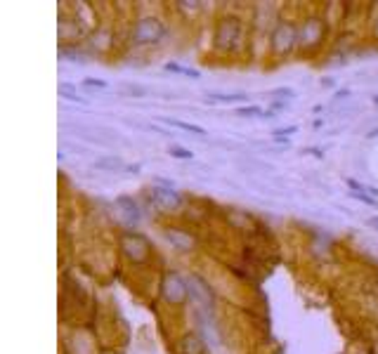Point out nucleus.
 Here are the masks:
<instances>
[{
    "label": "nucleus",
    "instance_id": "f257e3e1",
    "mask_svg": "<svg viewBox=\"0 0 378 354\" xmlns=\"http://www.w3.org/2000/svg\"><path fill=\"white\" fill-rule=\"evenodd\" d=\"M244 38V21L239 17H222L215 28L213 47L218 52H236Z\"/></svg>",
    "mask_w": 378,
    "mask_h": 354
},
{
    "label": "nucleus",
    "instance_id": "423d86ee",
    "mask_svg": "<svg viewBox=\"0 0 378 354\" xmlns=\"http://www.w3.org/2000/svg\"><path fill=\"white\" fill-rule=\"evenodd\" d=\"M121 251L125 258L132 262H147L151 255V246H149V241L144 236H139V234H125L121 239Z\"/></svg>",
    "mask_w": 378,
    "mask_h": 354
},
{
    "label": "nucleus",
    "instance_id": "0eeeda50",
    "mask_svg": "<svg viewBox=\"0 0 378 354\" xmlns=\"http://www.w3.org/2000/svg\"><path fill=\"white\" fill-rule=\"evenodd\" d=\"M154 203L161 210H178L182 205V196L173 187H156L154 189Z\"/></svg>",
    "mask_w": 378,
    "mask_h": 354
},
{
    "label": "nucleus",
    "instance_id": "7ed1b4c3",
    "mask_svg": "<svg viewBox=\"0 0 378 354\" xmlns=\"http://www.w3.org/2000/svg\"><path fill=\"white\" fill-rule=\"evenodd\" d=\"M164 35H166V26L154 17L139 19L135 28H132V42L135 45H156Z\"/></svg>",
    "mask_w": 378,
    "mask_h": 354
},
{
    "label": "nucleus",
    "instance_id": "6e6552de",
    "mask_svg": "<svg viewBox=\"0 0 378 354\" xmlns=\"http://www.w3.org/2000/svg\"><path fill=\"white\" fill-rule=\"evenodd\" d=\"M116 205L123 210V215H125V219H128V222H139L142 212H139V205L132 201V198H128V196L116 198Z\"/></svg>",
    "mask_w": 378,
    "mask_h": 354
},
{
    "label": "nucleus",
    "instance_id": "dca6fc26",
    "mask_svg": "<svg viewBox=\"0 0 378 354\" xmlns=\"http://www.w3.org/2000/svg\"><path fill=\"white\" fill-rule=\"evenodd\" d=\"M275 95H284V97H293V95H296V92H293V90H277V92H275Z\"/></svg>",
    "mask_w": 378,
    "mask_h": 354
},
{
    "label": "nucleus",
    "instance_id": "4468645a",
    "mask_svg": "<svg viewBox=\"0 0 378 354\" xmlns=\"http://www.w3.org/2000/svg\"><path fill=\"white\" fill-rule=\"evenodd\" d=\"M357 198H360V201H364L367 205H376V201L367 194V191H357Z\"/></svg>",
    "mask_w": 378,
    "mask_h": 354
},
{
    "label": "nucleus",
    "instance_id": "9b49d317",
    "mask_svg": "<svg viewBox=\"0 0 378 354\" xmlns=\"http://www.w3.org/2000/svg\"><path fill=\"white\" fill-rule=\"evenodd\" d=\"M211 99H218V102H244L246 95L239 92V95H211Z\"/></svg>",
    "mask_w": 378,
    "mask_h": 354
},
{
    "label": "nucleus",
    "instance_id": "9d476101",
    "mask_svg": "<svg viewBox=\"0 0 378 354\" xmlns=\"http://www.w3.org/2000/svg\"><path fill=\"white\" fill-rule=\"evenodd\" d=\"M236 113H239V116H272V113L270 111H263V109H258V106H241V109L239 111H236Z\"/></svg>",
    "mask_w": 378,
    "mask_h": 354
},
{
    "label": "nucleus",
    "instance_id": "2eb2a0df",
    "mask_svg": "<svg viewBox=\"0 0 378 354\" xmlns=\"http://www.w3.org/2000/svg\"><path fill=\"white\" fill-rule=\"evenodd\" d=\"M173 156H180V159H192V154L189 152H182V149H171Z\"/></svg>",
    "mask_w": 378,
    "mask_h": 354
},
{
    "label": "nucleus",
    "instance_id": "39448f33",
    "mask_svg": "<svg viewBox=\"0 0 378 354\" xmlns=\"http://www.w3.org/2000/svg\"><path fill=\"white\" fill-rule=\"evenodd\" d=\"M324 38V21L319 17H307L298 28V45L303 50H314Z\"/></svg>",
    "mask_w": 378,
    "mask_h": 354
},
{
    "label": "nucleus",
    "instance_id": "ddd939ff",
    "mask_svg": "<svg viewBox=\"0 0 378 354\" xmlns=\"http://www.w3.org/2000/svg\"><path fill=\"white\" fill-rule=\"evenodd\" d=\"M86 85H90V88H107V83L100 81V78H86Z\"/></svg>",
    "mask_w": 378,
    "mask_h": 354
},
{
    "label": "nucleus",
    "instance_id": "aec40b11",
    "mask_svg": "<svg viewBox=\"0 0 378 354\" xmlns=\"http://www.w3.org/2000/svg\"><path fill=\"white\" fill-rule=\"evenodd\" d=\"M374 104H378V95H376V97H374Z\"/></svg>",
    "mask_w": 378,
    "mask_h": 354
},
{
    "label": "nucleus",
    "instance_id": "f8f14e48",
    "mask_svg": "<svg viewBox=\"0 0 378 354\" xmlns=\"http://www.w3.org/2000/svg\"><path fill=\"white\" fill-rule=\"evenodd\" d=\"M173 125L182 127V130H189V132H197V135H206L204 127H197V125H189V123H182V120H171Z\"/></svg>",
    "mask_w": 378,
    "mask_h": 354
},
{
    "label": "nucleus",
    "instance_id": "20e7f679",
    "mask_svg": "<svg viewBox=\"0 0 378 354\" xmlns=\"http://www.w3.org/2000/svg\"><path fill=\"white\" fill-rule=\"evenodd\" d=\"M187 295H189L187 281L182 279L180 274L168 272L164 276V281H161V297H164L166 302H171V304H180V302L187 300Z\"/></svg>",
    "mask_w": 378,
    "mask_h": 354
},
{
    "label": "nucleus",
    "instance_id": "6ab92c4d",
    "mask_svg": "<svg viewBox=\"0 0 378 354\" xmlns=\"http://www.w3.org/2000/svg\"><path fill=\"white\" fill-rule=\"evenodd\" d=\"M371 227H376V229H378V217H374V219H371Z\"/></svg>",
    "mask_w": 378,
    "mask_h": 354
},
{
    "label": "nucleus",
    "instance_id": "1a4fd4ad",
    "mask_svg": "<svg viewBox=\"0 0 378 354\" xmlns=\"http://www.w3.org/2000/svg\"><path fill=\"white\" fill-rule=\"evenodd\" d=\"M178 350H180V354H204V343H201L199 336L189 333V336H185L180 340Z\"/></svg>",
    "mask_w": 378,
    "mask_h": 354
},
{
    "label": "nucleus",
    "instance_id": "f3484780",
    "mask_svg": "<svg viewBox=\"0 0 378 354\" xmlns=\"http://www.w3.org/2000/svg\"><path fill=\"white\" fill-rule=\"evenodd\" d=\"M275 109H286V102H275Z\"/></svg>",
    "mask_w": 378,
    "mask_h": 354
},
{
    "label": "nucleus",
    "instance_id": "a211bd4d",
    "mask_svg": "<svg viewBox=\"0 0 378 354\" xmlns=\"http://www.w3.org/2000/svg\"><path fill=\"white\" fill-rule=\"evenodd\" d=\"M374 35H376V38H378V19L374 21Z\"/></svg>",
    "mask_w": 378,
    "mask_h": 354
},
{
    "label": "nucleus",
    "instance_id": "f03ea898",
    "mask_svg": "<svg viewBox=\"0 0 378 354\" xmlns=\"http://www.w3.org/2000/svg\"><path fill=\"white\" fill-rule=\"evenodd\" d=\"M296 45H298V28L293 26L291 21H279V24L272 28V35H270L272 52L289 55Z\"/></svg>",
    "mask_w": 378,
    "mask_h": 354
}]
</instances>
